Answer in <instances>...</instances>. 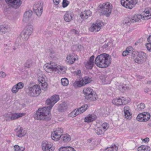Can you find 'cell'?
<instances>
[{
    "label": "cell",
    "instance_id": "ab89813d",
    "mask_svg": "<svg viewBox=\"0 0 151 151\" xmlns=\"http://www.w3.org/2000/svg\"><path fill=\"white\" fill-rule=\"evenodd\" d=\"M69 4V1H67V0H63V7L64 8L67 7Z\"/></svg>",
    "mask_w": 151,
    "mask_h": 151
},
{
    "label": "cell",
    "instance_id": "d590c367",
    "mask_svg": "<svg viewBox=\"0 0 151 151\" xmlns=\"http://www.w3.org/2000/svg\"><path fill=\"white\" fill-rule=\"evenodd\" d=\"M150 148L147 146L142 145L138 147V151H150Z\"/></svg>",
    "mask_w": 151,
    "mask_h": 151
},
{
    "label": "cell",
    "instance_id": "9c48e42d",
    "mask_svg": "<svg viewBox=\"0 0 151 151\" xmlns=\"http://www.w3.org/2000/svg\"><path fill=\"white\" fill-rule=\"evenodd\" d=\"M130 102V99L128 97H119L116 99H113L112 103L113 105L116 106H121L129 103Z\"/></svg>",
    "mask_w": 151,
    "mask_h": 151
},
{
    "label": "cell",
    "instance_id": "7a4b0ae2",
    "mask_svg": "<svg viewBox=\"0 0 151 151\" xmlns=\"http://www.w3.org/2000/svg\"><path fill=\"white\" fill-rule=\"evenodd\" d=\"M44 70L48 73L57 74H64L66 72V69L63 66L59 65L54 63H46L44 66Z\"/></svg>",
    "mask_w": 151,
    "mask_h": 151
},
{
    "label": "cell",
    "instance_id": "83f0119b",
    "mask_svg": "<svg viewBox=\"0 0 151 151\" xmlns=\"http://www.w3.org/2000/svg\"><path fill=\"white\" fill-rule=\"evenodd\" d=\"M16 133L17 136L21 138V137L24 136L26 134V131L23 128L19 127V128H17L16 129Z\"/></svg>",
    "mask_w": 151,
    "mask_h": 151
},
{
    "label": "cell",
    "instance_id": "6da1fadb",
    "mask_svg": "<svg viewBox=\"0 0 151 151\" xmlns=\"http://www.w3.org/2000/svg\"><path fill=\"white\" fill-rule=\"evenodd\" d=\"M52 109V108L48 106L39 108L34 117L37 120L49 121L52 118V115H51Z\"/></svg>",
    "mask_w": 151,
    "mask_h": 151
},
{
    "label": "cell",
    "instance_id": "44dd1931",
    "mask_svg": "<svg viewBox=\"0 0 151 151\" xmlns=\"http://www.w3.org/2000/svg\"><path fill=\"white\" fill-rule=\"evenodd\" d=\"M6 3L14 8H18L21 4V0H6Z\"/></svg>",
    "mask_w": 151,
    "mask_h": 151
},
{
    "label": "cell",
    "instance_id": "1f68e13d",
    "mask_svg": "<svg viewBox=\"0 0 151 151\" xmlns=\"http://www.w3.org/2000/svg\"><path fill=\"white\" fill-rule=\"evenodd\" d=\"M73 17V14L71 13L70 12H67V13H66V14L64 15V19L66 21L70 22V21H72V20Z\"/></svg>",
    "mask_w": 151,
    "mask_h": 151
},
{
    "label": "cell",
    "instance_id": "ac0fdd59",
    "mask_svg": "<svg viewBox=\"0 0 151 151\" xmlns=\"http://www.w3.org/2000/svg\"><path fill=\"white\" fill-rule=\"evenodd\" d=\"M103 25V22L102 21H97L96 23H94L90 27V31L91 32H97L102 28Z\"/></svg>",
    "mask_w": 151,
    "mask_h": 151
},
{
    "label": "cell",
    "instance_id": "4316f807",
    "mask_svg": "<svg viewBox=\"0 0 151 151\" xmlns=\"http://www.w3.org/2000/svg\"><path fill=\"white\" fill-rule=\"evenodd\" d=\"M24 87V84L22 82H20L17 83V84H16L14 87H13V89H12V92L13 93H16L18 92V91L19 90L23 89Z\"/></svg>",
    "mask_w": 151,
    "mask_h": 151
},
{
    "label": "cell",
    "instance_id": "ffe728a7",
    "mask_svg": "<svg viewBox=\"0 0 151 151\" xmlns=\"http://www.w3.org/2000/svg\"><path fill=\"white\" fill-rule=\"evenodd\" d=\"M109 127V125L108 123H104L101 125L100 126L98 127L97 128H96V132L97 135H101L105 133V132L108 130V129Z\"/></svg>",
    "mask_w": 151,
    "mask_h": 151
},
{
    "label": "cell",
    "instance_id": "603a6c76",
    "mask_svg": "<svg viewBox=\"0 0 151 151\" xmlns=\"http://www.w3.org/2000/svg\"><path fill=\"white\" fill-rule=\"evenodd\" d=\"M78 57L75 54H70L69 55L67 56V57H66V61L69 64H73L76 60H77Z\"/></svg>",
    "mask_w": 151,
    "mask_h": 151
},
{
    "label": "cell",
    "instance_id": "f6af8a7d",
    "mask_svg": "<svg viewBox=\"0 0 151 151\" xmlns=\"http://www.w3.org/2000/svg\"><path fill=\"white\" fill-rule=\"evenodd\" d=\"M143 141L144 142H145V143H147V142H149V138H145L143 139Z\"/></svg>",
    "mask_w": 151,
    "mask_h": 151
},
{
    "label": "cell",
    "instance_id": "9a60e30c",
    "mask_svg": "<svg viewBox=\"0 0 151 151\" xmlns=\"http://www.w3.org/2000/svg\"><path fill=\"white\" fill-rule=\"evenodd\" d=\"M137 0H131L130 1L129 0H121V4L125 8L132 9L137 4Z\"/></svg>",
    "mask_w": 151,
    "mask_h": 151
},
{
    "label": "cell",
    "instance_id": "836d02e7",
    "mask_svg": "<svg viewBox=\"0 0 151 151\" xmlns=\"http://www.w3.org/2000/svg\"><path fill=\"white\" fill-rule=\"evenodd\" d=\"M142 19V15L136 14V15H135V16L132 18L131 20L132 22H140L141 21Z\"/></svg>",
    "mask_w": 151,
    "mask_h": 151
},
{
    "label": "cell",
    "instance_id": "cb8c5ba5",
    "mask_svg": "<svg viewBox=\"0 0 151 151\" xmlns=\"http://www.w3.org/2000/svg\"><path fill=\"white\" fill-rule=\"evenodd\" d=\"M142 19L147 20H149L151 18V8H146L145 9V11L143 12V13L142 14Z\"/></svg>",
    "mask_w": 151,
    "mask_h": 151
},
{
    "label": "cell",
    "instance_id": "5b68a950",
    "mask_svg": "<svg viewBox=\"0 0 151 151\" xmlns=\"http://www.w3.org/2000/svg\"><path fill=\"white\" fill-rule=\"evenodd\" d=\"M84 97L87 100L95 101L97 99V95L92 89L90 87H85L83 90Z\"/></svg>",
    "mask_w": 151,
    "mask_h": 151
},
{
    "label": "cell",
    "instance_id": "4dcf8cb0",
    "mask_svg": "<svg viewBox=\"0 0 151 151\" xmlns=\"http://www.w3.org/2000/svg\"><path fill=\"white\" fill-rule=\"evenodd\" d=\"M93 65H94V56H92L90 58L89 60L88 61L87 63H86V66L87 69H92V67H93Z\"/></svg>",
    "mask_w": 151,
    "mask_h": 151
},
{
    "label": "cell",
    "instance_id": "8d00e7d4",
    "mask_svg": "<svg viewBox=\"0 0 151 151\" xmlns=\"http://www.w3.org/2000/svg\"><path fill=\"white\" fill-rule=\"evenodd\" d=\"M59 151H76L75 149L72 147H62L59 149Z\"/></svg>",
    "mask_w": 151,
    "mask_h": 151
},
{
    "label": "cell",
    "instance_id": "bcb514c9",
    "mask_svg": "<svg viewBox=\"0 0 151 151\" xmlns=\"http://www.w3.org/2000/svg\"><path fill=\"white\" fill-rule=\"evenodd\" d=\"M147 41H148V43H151V35H150L147 38Z\"/></svg>",
    "mask_w": 151,
    "mask_h": 151
},
{
    "label": "cell",
    "instance_id": "3957f363",
    "mask_svg": "<svg viewBox=\"0 0 151 151\" xmlns=\"http://www.w3.org/2000/svg\"><path fill=\"white\" fill-rule=\"evenodd\" d=\"M111 63V57L108 54L104 53L98 56L95 60V64L100 68H106Z\"/></svg>",
    "mask_w": 151,
    "mask_h": 151
},
{
    "label": "cell",
    "instance_id": "7402d4cb",
    "mask_svg": "<svg viewBox=\"0 0 151 151\" xmlns=\"http://www.w3.org/2000/svg\"><path fill=\"white\" fill-rule=\"evenodd\" d=\"M25 115V113H10L8 114V116H7V115H6V118L7 120H15L17 119L21 118V117L24 116Z\"/></svg>",
    "mask_w": 151,
    "mask_h": 151
},
{
    "label": "cell",
    "instance_id": "8992f818",
    "mask_svg": "<svg viewBox=\"0 0 151 151\" xmlns=\"http://www.w3.org/2000/svg\"><path fill=\"white\" fill-rule=\"evenodd\" d=\"M33 31V27L31 25H28L25 27L24 30L22 31L21 34L18 37V40L21 41H26L28 40V38H29L30 35L31 34L32 32Z\"/></svg>",
    "mask_w": 151,
    "mask_h": 151
},
{
    "label": "cell",
    "instance_id": "60d3db41",
    "mask_svg": "<svg viewBox=\"0 0 151 151\" xmlns=\"http://www.w3.org/2000/svg\"><path fill=\"white\" fill-rule=\"evenodd\" d=\"M146 47L147 49L149 52H151V43H148L146 44Z\"/></svg>",
    "mask_w": 151,
    "mask_h": 151
},
{
    "label": "cell",
    "instance_id": "2e32d148",
    "mask_svg": "<svg viewBox=\"0 0 151 151\" xmlns=\"http://www.w3.org/2000/svg\"><path fill=\"white\" fill-rule=\"evenodd\" d=\"M59 99H60V97H59V95H53V96H52V97L48 98V99L47 100L45 103H46L47 106H50V108H52L54 105L59 100Z\"/></svg>",
    "mask_w": 151,
    "mask_h": 151
},
{
    "label": "cell",
    "instance_id": "d6a6232c",
    "mask_svg": "<svg viewBox=\"0 0 151 151\" xmlns=\"http://www.w3.org/2000/svg\"><path fill=\"white\" fill-rule=\"evenodd\" d=\"M32 14H33V12H32L31 10H28V11L25 12L24 15V20L25 21H28V20L31 18Z\"/></svg>",
    "mask_w": 151,
    "mask_h": 151
},
{
    "label": "cell",
    "instance_id": "f1b7e54d",
    "mask_svg": "<svg viewBox=\"0 0 151 151\" xmlns=\"http://www.w3.org/2000/svg\"><path fill=\"white\" fill-rule=\"evenodd\" d=\"M60 139H61V143H62V142L63 143H68V142L70 141L71 136L69 135V134H64V135H63L61 137Z\"/></svg>",
    "mask_w": 151,
    "mask_h": 151
},
{
    "label": "cell",
    "instance_id": "f35d334b",
    "mask_svg": "<svg viewBox=\"0 0 151 151\" xmlns=\"http://www.w3.org/2000/svg\"><path fill=\"white\" fill-rule=\"evenodd\" d=\"M14 149L16 151H24V147L19 146L18 145H15L14 146Z\"/></svg>",
    "mask_w": 151,
    "mask_h": 151
},
{
    "label": "cell",
    "instance_id": "e0dca14e",
    "mask_svg": "<svg viewBox=\"0 0 151 151\" xmlns=\"http://www.w3.org/2000/svg\"><path fill=\"white\" fill-rule=\"evenodd\" d=\"M150 115L147 112H143L140 113L137 116L136 119L138 121L143 122H147L150 119Z\"/></svg>",
    "mask_w": 151,
    "mask_h": 151
},
{
    "label": "cell",
    "instance_id": "ba28073f",
    "mask_svg": "<svg viewBox=\"0 0 151 151\" xmlns=\"http://www.w3.org/2000/svg\"><path fill=\"white\" fill-rule=\"evenodd\" d=\"M91 81V78H90L89 77L81 78V79L77 80V81H76L75 82H74L73 86H74V87L79 88V87H82V86H85L86 84L90 83Z\"/></svg>",
    "mask_w": 151,
    "mask_h": 151
},
{
    "label": "cell",
    "instance_id": "74e56055",
    "mask_svg": "<svg viewBox=\"0 0 151 151\" xmlns=\"http://www.w3.org/2000/svg\"><path fill=\"white\" fill-rule=\"evenodd\" d=\"M69 80H68L67 78H63V79L61 80V83L64 86H67L68 84H69Z\"/></svg>",
    "mask_w": 151,
    "mask_h": 151
},
{
    "label": "cell",
    "instance_id": "b9f144b4",
    "mask_svg": "<svg viewBox=\"0 0 151 151\" xmlns=\"http://www.w3.org/2000/svg\"><path fill=\"white\" fill-rule=\"evenodd\" d=\"M6 76V73H5L4 72H1V73H0V76H1V78L5 77V76Z\"/></svg>",
    "mask_w": 151,
    "mask_h": 151
},
{
    "label": "cell",
    "instance_id": "4fadbf2b",
    "mask_svg": "<svg viewBox=\"0 0 151 151\" xmlns=\"http://www.w3.org/2000/svg\"><path fill=\"white\" fill-rule=\"evenodd\" d=\"M38 81L39 82V86H40L41 89L43 90H47L48 88V85L47 83V77L45 75H42L40 76L38 79Z\"/></svg>",
    "mask_w": 151,
    "mask_h": 151
},
{
    "label": "cell",
    "instance_id": "52a82bcc",
    "mask_svg": "<svg viewBox=\"0 0 151 151\" xmlns=\"http://www.w3.org/2000/svg\"><path fill=\"white\" fill-rule=\"evenodd\" d=\"M133 57L135 62L138 64L143 63L146 60V54L142 52H133Z\"/></svg>",
    "mask_w": 151,
    "mask_h": 151
},
{
    "label": "cell",
    "instance_id": "f546056e",
    "mask_svg": "<svg viewBox=\"0 0 151 151\" xmlns=\"http://www.w3.org/2000/svg\"><path fill=\"white\" fill-rule=\"evenodd\" d=\"M96 119H97V116H96V115L91 114L88 115V116H87L84 118V122H87V123H90V122H92L94 121V120H96Z\"/></svg>",
    "mask_w": 151,
    "mask_h": 151
},
{
    "label": "cell",
    "instance_id": "5bb4252c",
    "mask_svg": "<svg viewBox=\"0 0 151 151\" xmlns=\"http://www.w3.org/2000/svg\"><path fill=\"white\" fill-rule=\"evenodd\" d=\"M34 11L38 17L41 16L43 11V3L42 1H38L35 3L34 6Z\"/></svg>",
    "mask_w": 151,
    "mask_h": 151
},
{
    "label": "cell",
    "instance_id": "ee69618b",
    "mask_svg": "<svg viewBox=\"0 0 151 151\" xmlns=\"http://www.w3.org/2000/svg\"><path fill=\"white\" fill-rule=\"evenodd\" d=\"M139 108H141L142 109L145 108V105L143 104V103H142V104H140V105H139V106H138V109Z\"/></svg>",
    "mask_w": 151,
    "mask_h": 151
},
{
    "label": "cell",
    "instance_id": "30bf717a",
    "mask_svg": "<svg viewBox=\"0 0 151 151\" xmlns=\"http://www.w3.org/2000/svg\"><path fill=\"white\" fill-rule=\"evenodd\" d=\"M41 92V89L40 86L38 84H35V85L31 86L29 89V91H28L29 94L31 96H33V97H36V96H39Z\"/></svg>",
    "mask_w": 151,
    "mask_h": 151
},
{
    "label": "cell",
    "instance_id": "8fae6325",
    "mask_svg": "<svg viewBox=\"0 0 151 151\" xmlns=\"http://www.w3.org/2000/svg\"><path fill=\"white\" fill-rule=\"evenodd\" d=\"M88 109V105H84L83 106H82L80 108L76 109L74 110L72 112H71L70 114L69 115V117H72V118H74V117L77 116V115H79L84 112L86 110Z\"/></svg>",
    "mask_w": 151,
    "mask_h": 151
},
{
    "label": "cell",
    "instance_id": "d4e9b609",
    "mask_svg": "<svg viewBox=\"0 0 151 151\" xmlns=\"http://www.w3.org/2000/svg\"><path fill=\"white\" fill-rule=\"evenodd\" d=\"M125 117L127 120H130L132 119V112L128 106H125L124 108Z\"/></svg>",
    "mask_w": 151,
    "mask_h": 151
},
{
    "label": "cell",
    "instance_id": "484cf974",
    "mask_svg": "<svg viewBox=\"0 0 151 151\" xmlns=\"http://www.w3.org/2000/svg\"><path fill=\"white\" fill-rule=\"evenodd\" d=\"M91 14H92V13L90 10H86V11H83L80 14V17L83 20H86L87 18H89V17H90Z\"/></svg>",
    "mask_w": 151,
    "mask_h": 151
},
{
    "label": "cell",
    "instance_id": "7c38bea8",
    "mask_svg": "<svg viewBox=\"0 0 151 151\" xmlns=\"http://www.w3.org/2000/svg\"><path fill=\"white\" fill-rule=\"evenodd\" d=\"M63 133V130L62 128H57L54 131L52 132V135H51V138L54 141H58L60 139L61 137L62 136Z\"/></svg>",
    "mask_w": 151,
    "mask_h": 151
},
{
    "label": "cell",
    "instance_id": "277c9868",
    "mask_svg": "<svg viewBox=\"0 0 151 151\" xmlns=\"http://www.w3.org/2000/svg\"><path fill=\"white\" fill-rule=\"evenodd\" d=\"M112 10V6L111 3H105L100 5L98 8V11L102 15L109 17L111 14Z\"/></svg>",
    "mask_w": 151,
    "mask_h": 151
},
{
    "label": "cell",
    "instance_id": "e575fe53",
    "mask_svg": "<svg viewBox=\"0 0 151 151\" xmlns=\"http://www.w3.org/2000/svg\"><path fill=\"white\" fill-rule=\"evenodd\" d=\"M118 146L116 145H112L111 146L107 147L106 149H105L103 151H118Z\"/></svg>",
    "mask_w": 151,
    "mask_h": 151
},
{
    "label": "cell",
    "instance_id": "7bdbcfd3",
    "mask_svg": "<svg viewBox=\"0 0 151 151\" xmlns=\"http://www.w3.org/2000/svg\"><path fill=\"white\" fill-rule=\"evenodd\" d=\"M53 3L55 5H58L60 3V0H53Z\"/></svg>",
    "mask_w": 151,
    "mask_h": 151
},
{
    "label": "cell",
    "instance_id": "d6986e66",
    "mask_svg": "<svg viewBox=\"0 0 151 151\" xmlns=\"http://www.w3.org/2000/svg\"><path fill=\"white\" fill-rule=\"evenodd\" d=\"M41 147L43 151H54V146L53 143L46 140L43 142Z\"/></svg>",
    "mask_w": 151,
    "mask_h": 151
}]
</instances>
